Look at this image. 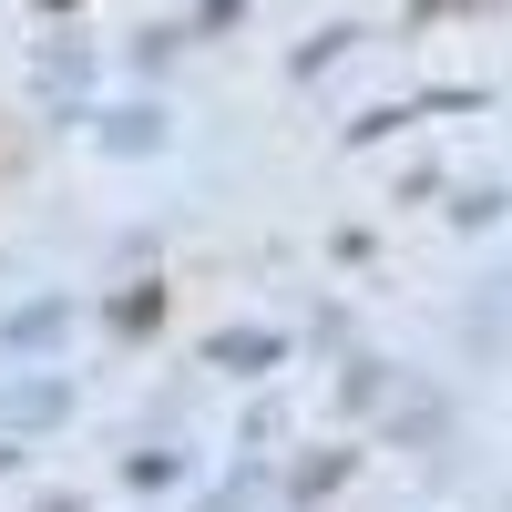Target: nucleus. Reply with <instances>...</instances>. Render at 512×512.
Masks as SVG:
<instances>
[{"label": "nucleus", "mask_w": 512, "mask_h": 512, "mask_svg": "<svg viewBox=\"0 0 512 512\" xmlns=\"http://www.w3.org/2000/svg\"><path fill=\"white\" fill-rule=\"evenodd\" d=\"M205 359H216V369H277V338H267V328H216V338H205Z\"/></svg>", "instance_id": "nucleus-1"}, {"label": "nucleus", "mask_w": 512, "mask_h": 512, "mask_svg": "<svg viewBox=\"0 0 512 512\" xmlns=\"http://www.w3.org/2000/svg\"><path fill=\"white\" fill-rule=\"evenodd\" d=\"M72 410V390H62V379H31V390H11V400H0V420H21V431H41V420H62Z\"/></svg>", "instance_id": "nucleus-2"}, {"label": "nucleus", "mask_w": 512, "mask_h": 512, "mask_svg": "<svg viewBox=\"0 0 512 512\" xmlns=\"http://www.w3.org/2000/svg\"><path fill=\"white\" fill-rule=\"evenodd\" d=\"M154 318H164V297H154V287H134V297L113 308V328H154Z\"/></svg>", "instance_id": "nucleus-3"}, {"label": "nucleus", "mask_w": 512, "mask_h": 512, "mask_svg": "<svg viewBox=\"0 0 512 512\" xmlns=\"http://www.w3.org/2000/svg\"><path fill=\"white\" fill-rule=\"evenodd\" d=\"M11 461H21V451H11V441H0V472H11Z\"/></svg>", "instance_id": "nucleus-4"}]
</instances>
